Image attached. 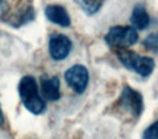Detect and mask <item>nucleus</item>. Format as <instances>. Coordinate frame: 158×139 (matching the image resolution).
<instances>
[{
    "label": "nucleus",
    "mask_w": 158,
    "mask_h": 139,
    "mask_svg": "<svg viewBox=\"0 0 158 139\" xmlns=\"http://www.w3.org/2000/svg\"><path fill=\"white\" fill-rule=\"evenodd\" d=\"M19 94L22 103L29 112L33 114H41L45 111L46 104L40 95L35 77L28 75L19 80Z\"/></svg>",
    "instance_id": "obj_1"
},
{
    "label": "nucleus",
    "mask_w": 158,
    "mask_h": 139,
    "mask_svg": "<svg viewBox=\"0 0 158 139\" xmlns=\"http://www.w3.org/2000/svg\"><path fill=\"white\" fill-rule=\"evenodd\" d=\"M116 56L127 70L137 73L141 77H148L155 69V61L151 57L140 56L137 52L123 49H115Z\"/></svg>",
    "instance_id": "obj_2"
},
{
    "label": "nucleus",
    "mask_w": 158,
    "mask_h": 139,
    "mask_svg": "<svg viewBox=\"0 0 158 139\" xmlns=\"http://www.w3.org/2000/svg\"><path fill=\"white\" fill-rule=\"evenodd\" d=\"M117 102V107L135 120H138L144 111V98L139 91L125 85Z\"/></svg>",
    "instance_id": "obj_3"
},
{
    "label": "nucleus",
    "mask_w": 158,
    "mask_h": 139,
    "mask_svg": "<svg viewBox=\"0 0 158 139\" xmlns=\"http://www.w3.org/2000/svg\"><path fill=\"white\" fill-rule=\"evenodd\" d=\"M139 40L137 29L130 26H114L104 35V41L112 49H123L135 45Z\"/></svg>",
    "instance_id": "obj_4"
},
{
    "label": "nucleus",
    "mask_w": 158,
    "mask_h": 139,
    "mask_svg": "<svg viewBox=\"0 0 158 139\" xmlns=\"http://www.w3.org/2000/svg\"><path fill=\"white\" fill-rule=\"evenodd\" d=\"M64 79L75 93L83 94L89 81L88 70L82 64H75L66 71Z\"/></svg>",
    "instance_id": "obj_5"
},
{
    "label": "nucleus",
    "mask_w": 158,
    "mask_h": 139,
    "mask_svg": "<svg viewBox=\"0 0 158 139\" xmlns=\"http://www.w3.org/2000/svg\"><path fill=\"white\" fill-rule=\"evenodd\" d=\"M72 49V42L68 37L60 33L52 34L48 42L50 55L55 61H61L69 56Z\"/></svg>",
    "instance_id": "obj_6"
},
{
    "label": "nucleus",
    "mask_w": 158,
    "mask_h": 139,
    "mask_svg": "<svg viewBox=\"0 0 158 139\" xmlns=\"http://www.w3.org/2000/svg\"><path fill=\"white\" fill-rule=\"evenodd\" d=\"M41 89L44 98L50 102H56L60 98V81L57 76L51 78L41 77Z\"/></svg>",
    "instance_id": "obj_7"
},
{
    "label": "nucleus",
    "mask_w": 158,
    "mask_h": 139,
    "mask_svg": "<svg viewBox=\"0 0 158 139\" xmlns=\"http://www.w3.org/2000/svg\"><path fill=\"white\" fill-rule=\"evenodd\" d=\"M45 15L50 21L64 28L71 25V19L67 10L58 4H51L45 8Z\"/></svg>",
    "instance_id": "obj_8"
},
{
    "label": "nucleus",
    "mask_w": 158,
    "mask_h": 139,
    "mask_svg": "<svg viewBox=\"0 0 158 139\" xmlns=\"http://www.w3.org/2000/svg\"><path fill=\"white\" fill-rule=\"evenodd\" d=\"M131 25L135 29L144 30L150 26L151 18L148 13L146 12V9L143 4H135L132 9V13L130 16Z\"/></svg>",
    "instance_id": "obj_9"
},
{
    "label": "nucleus",
    "mask_w": 158,
    "mask_h": 139,
    "mask_svg": "<svg viewBox=\"0 0 158 139\" xmlns=\"http://www.w3.org/2000/svg\"><path fill=\"white\" fill-rule=\"evenodd\" d=\"M87 15H94L101 9L103 0H75Z\"/></svg>",
    "instance_id": "obj_10"
},
{
    "label": "nucleus",
    "mask_w": 158,
    "mask_h": 139,
    "mask_svg": "<svg viewBox=\"0 0 158 139\" xmlns=\"http://www.w3.org/2000/svg\"><path fill=\"white\" fill-rule=\"evenodd\" d=\"M143 46L148 52L158 54V32L148 35L143 41Z\"/></svg>",
    "instance_id": "obj_11"
},
{
    "label": "nucleus",
    "mask_w": 158,
    "mask_h": 139,
    "mask_svg": "<svg viewBox=\"0 0 158 139\" xmlns=\"http://www.w3.org/2000/svg\"><path fill=\"white\" fill-rule=\"evenodd\" d=\"M142 139H158V119L144 129Z\"/></svg>",
    "instance_id": "obj_12"
},
{
    "label": "nucleus",
    "mask_w": 158,
    "mask_h": 139,
    "mask_svg": "<svg viewBox=\"0 0 158 139\" xmlns=\"http://www.w3.org/2000/svg\"><path fill=\"white\" fill-rule=\"evenodd\" d=\"M9 9L8 2L6 0H0V17H3Z\"/></svg>",
    "instance_id": "obj_13"
},
{
    "label": "nucleus",
    "mask_w": 158,
    "mask_h": 139,
    "mask_svg": "<svg viewBox=\"0 0 158 139\" xmlns=\"http://www.w3.org/2000/svg\"><path fill=\"white\" fill-rule=\"evenodd\" d=\"M3 124V114H2V110L1 107H0V126Z\"/></svg>",
    "instance_id": "obj_14"
}]
</instances>
